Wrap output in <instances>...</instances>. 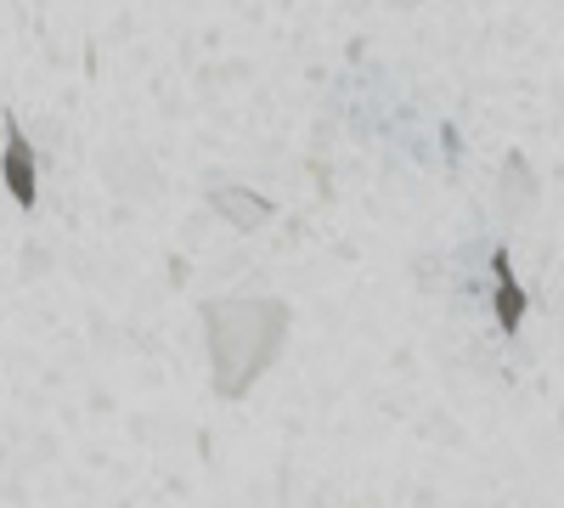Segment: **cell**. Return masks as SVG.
I'll list each match as a JSON object with an SVG mask.
<instances>
[{"label": "cell", "instance_id": "cell-1", "mask_svg": "<svg viewBox=\"0 0 564 508\" xmlns=\"http://www.w3.org/2000/svg\"><path fill=\"white\" fill-rule=\"evenodd\" d=\"M7 181H12V193H18L23 204L34 198V153H29V142H23L18 125H7Z\"/></svg>", "mask_w": 564, "mask_h": 508}]
</instances>
